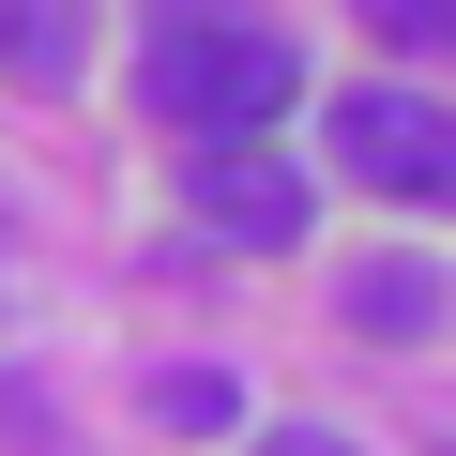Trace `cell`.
Returning a JSON list of instances; mask_svg holds the SVG:
<instances>
[{"label": "cell", "mask_w": 456, "mask_h": 456, "mask_svg": "<svg viewBox=\"0 0 456 456\" xmlns=\"http://www.w3.org/2000/svg\"><path fill=\"white\" fill-rule=\"evenodd\" d=\"M335 167H350L365 198H441V213H456V107L365 77V92H335Z\"/></svg>", "instance_id": "obj_2"}, {"label": "cell", "mask_w": 456, "mask_h": 456, "mask_svg": "<svg viewBox=\"0 0 456 456\" xmlns=\"http://www.w3.org/2000/svg\"><path fill=\"white\" fill-rule=\"evenodd\" d=\"M350 320H365V335H426V320H441V259H365V274H350Z\"/></svg>", "instance_id": "obj_5"}, {"label": "cell", "mask_w": 456, "mask_h": 456, "mask_svg": "<svg viewBox=\"0 0 456 456\" xmlns=\"http://www.w3.org/2000/svg\"><path fill=\"white\" fill-rule=\"evenodd\" d=\"M137 107H167L198 152H244V137H274V122L305 107V46H289L274 16H152Z\"/></svg>", "instance_id": "obj_1"}, {"label": "cell", "mask_w": 456, "mask_h": 456, "mask_svg": "<svg viewBox=\"0 0 456 456\" xmlns=\"http://www.w3.org/2000/svg\"><path fill=\"white\" fill-rule=\"evenodd\" d=\"M259 456H365V441H335V426H259Z\"/></svg>", "instance_id": "obj_8"}, {"label": "cell", "mask_w": 456, "mask_h": 456, "mask_svg": "<svg viewBox=\"0 0 456 456\" xmlns=\"http://www.w3.org/2000/svg\"><path fill=\"white\" fill-rule=\"evenodd\" d=\"M365 31L411 46V61H456V0H365Z\"/></svg>", "instance_id": "obj_7"}, {"label": "cell", "mask_w": 456, "mask_h": 456, "mask_svg": "<svg viewBox=\"0 0 456 456\" xmlns=\"http://www.w3.org/2000/svg\"><path fill=\"white\" fill-rule=\"evenodd\" d=\"M152 411H167L183 441H213V426H244V395H228L213 365H167V380H152Z\"/></svg>", "instance_id": "obj_6"}, {"label": "cell", "mask_w": 456, "mask_h": 456, "mask_svg": "<svg viewBox=\"0 0 456 456\" xmlns=\"http://www.w3.org/2000/svg\"><path fill=\"white\" fill-rule=\"evenodd\" d=\"M183 198H198V228H213V244H244V259L305 244V167H289L274 137H244V152H198V167H183Z\"/></svg>", "instance_id": "obj_3"}, {"label": "cell", "mask_w": 456, "mask_h": 456, "mask_svg": "<svg viewBox=\"0 0 456 456\" xmlns=\"http://www.w3.org/2000/svg\"><path fill=\"white\" fill-rule=\"evenodd\" d=\"M92 61V0H0V77L16 92H61Z\"/></svg>", "instance_id": "obj_4"}]
</instances>
